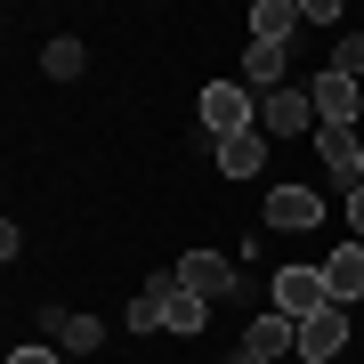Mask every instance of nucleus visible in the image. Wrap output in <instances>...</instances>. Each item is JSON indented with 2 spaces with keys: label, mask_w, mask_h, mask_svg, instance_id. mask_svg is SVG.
I'll list each match as a JSON object with an SVG mask.
<instances>
[{
  "label": "nucleus",
  "mask_w": 364,
  "mask_h": 364,
  "mask_svg": "<svg viewBox=\"0 0 364 364\" xmlns=\"http://www.w3.org/2000/svg\"><path fill=\"white\" fill-rule=\"evenodd\" d=\"M308 146H316V162H324L332 178H340V186H348V195H356V162H364V130H316Z\"/></svg>",
  "instance_id": "nucleus-9"
},
{
  "label": "nucleus",
  "mask_w": 364,
  "mask_h": 364,
  "mask_svg": "<svg viewBox=\"0 0 364 364\" xmlns=\"http://www.w3.org/2000/svg\"><path fill=\"white\" fill-rule=\"evenodd\" d=\"M243 90L251 97L284 90V49H275V41H251V49H243Z\"/></svg>",
  "instance_id": "nucleus-14"
},
{
  "label": "nucleus",
  "mask_w": 364,
  "mask_h": 364,
  "mask_svg": "<svg viewBox=\"0 0 364 364\" xmlns=\"http://www.w3.org/2000/svg\"><path fill=\"white\" fill-rule=\"evenodd\" d=\"M203 324H210V299H203V291H186L178 275H170V291H162V332H170V340H195Z\"/></svg>",
  "instance_id": "nucleus-10"
},
{
  "label": "nucleus",
  "mask_w": 364,
  "mask_h": 364,
  "mask_svg": "<svg viewBox=\"0 0 364 364\" xmlns=\"http://www.w3.org/2000/svg\"><path fill=\"white\" fill-rule=\"evenodd\" d=\"M316 130H324V122H316V97H308V90H291V81H284V90L259 97V138L284 146V138H316Z\"/></svg>",
  "instance_id": "nucleus-2"
},
{
  "label": "nucleus",
  "mask_w": 364,
  "mask_h": 364,
  "mask_svg": "<svg viewBox=\"0 0 364 364\" xmlns=\"http://www.w3.org/2000/svg\"><path fill=\"white\" fill-rule=\"evenodd\" d=\"M227 364H267V356H251V348H235V356H227Z\"/></svg>",
  "instance_id": "nucleus-21"
},
{
  "label": "nucleus",
  "mask_w": 364,
  "mask_h": 364,
  "mask_svg": "<svg viewBox=\"0 0 364 364\" xmlns=\"http://www.w3.org/2000/svg\"><path fill=\"white\" fill-rule=\"evenodd\" d=\"M291 25H308V16H299V0H259V9H251V41H275V49H284Z\"/></svg>",
  "instance_id": "nucleus-15"
},
{
  "label": "nucleus",
  "mask_w": 364,
  "mask_h": 364,
  "mask_svg": "<svg viewBox=\"0 0 364 364\" xmlns=\"http://www.w3.org/2000/svg\"><path fill=\"white\" fill-rule=\"evenodd\" d=\"M259 219L284 227V235H308V227H324V195H316V186H275Z\"/></svg>",
  "instance_id": "nucleus-5"
},
{
  "label": "nucleus",
  "mask_w": 364,
  "mask_h": 364,
  "mask_svg": "<svg viewBox=\"0 0 364 364\" xmlns=\"http://www.w3.org/2000/svg\"><path fill=\"white\" fill-rule=\"evenodd\" d=\"M9 364H65V356H57V348H16Z\"/></svg>",
  "instance_id": "nucleus-20"
},
{
  "label": "nucleus",
  "mask_w": 364,
  "mask_h": 364,
  "mask_svg": "<svg viewBox=\"0 0 364 364\" xmlns=\"http://www.w3.org/2000/svg\"><path fill=\"white\" fill-rule=\"evenodd\" d=\"M308 97H316V122L324 130H364V81H348V73H316L308 81Z\"/></svg>",
  "instance_id": "nucleus-3"
},
{
  "label": "nucleus",
  "mask_w": 364,
  "mask_h": 364,
  "mask_svg": "<svg viewBox=\"0 0 364 364\" xmlns=\"http://www.w3.org/2000/svg\"><path fill=\"white\" fill-rule=\"evenodd\" d=\"M81 65H90V49H81V41H49V49H41V73H49V81H73Z\"/></svg>",
  "instance_id": "nucleus-17"
},
{
  "label": "nucleus",
  "mask_w": 364,
  "mask_h": 364,
  "mask_svg": "<svg viewBox=\"0 0 364 364\" xmlns=\"http://www.w3.org/2000/svg\"><path fill=\"white\" fill-rule=\"evenodd\" d=\"M243 348H251V356H267V364L284 356V348L299 356V324H291L284 308H267V316H251V324H243Z\"/></svg>",
  "instance_id": "nucleus-11"
},
{
  "label": "nucleus",
  "mask_w": 364,
  "mask_h": 364,
  "mask_svg": "<svg viewBox=\"0 0 364 364\" xmlns=\"http://www.w3.org/2000/svg\"><path fill=\"white\" fill-rule=\"evenodd\" d=\"M332 73L364 81V33H340V41H332Z\"/></svg>",
  "instance_id": "nucleus-18"
},
{
  "label": "nucleus",
  "mask_w": 364,
  "mask_h": 364,
  "mask_svg": "<svg viewBox=\"0 0 364 364\" xmlns=\"http://www.w3.org/2000/svg\"><path fill=\"white\" fill-rule=\"evenodd\" d=\"M41 340H57V356H90L105 340V324L97 316H73V308H41Z\"/></svg>",
  "instance_id": "nucleus-7"
},
{
  "label": "nucleus",
  "mask_w": 364,
  "mask_h": 364,
  "mask_svg": "<svg viewBox=\"0 0 364 364\" xmlns=\"http://www.w3.org/2000/svg\"><path fill=\"white\" fill-rule=\"evenodd\" d=\"M267 154H275V138H259V130L219 138V178H259V170H267Z\"/></svg>",
  "instance_id": "nucleus-12"
},
{
  "label": "nucleus",
  "mask_w": 364,
  "mask_h": 364,
  "mask_svg": "<svg viewBox=\"0 0 364 364\" xmlns=\"http://www.w3.org/2000/svg\"><path fill=\"white\" fill-rule=\"evenodd\" d=\"M162 291H170V275H146L138 299H130V332H162Z\"/></svg>",
  "instance_id": "nucleus-16"
},
{
  "label": "nucleus",
  "mask_w": 364,
  "mask_h": 364,
  "mask_svg": "<svg viewBox=\"0 0 364 364\" xmlns=\"http://www.w3.org/2000/svg\"><path fill=\"white\" fill-rule=\"evenodd\" d=\"M324 284H332V299L348 308V299H364V243H340L332 259H324Z\"/></svg>",
  "instance_id": "nucleus-13"
},
{
  "label": "nucleus",
  "mask_w": 364,
  "mask_h": 364,
  "mask_svg": "<svg viewBox=\"0 0 364 364\" xmlns=\"http://www.w3.org/2000/svg\"><path fill=\"white\" fill-rule=\"evenodd\" d=\"M275 308H284L291 324L324 316V308H332V284H324V267H275Z\"/></svg>",
  "instance_id": "nucleus-4"
},
{
  "label": "nucleus",
  "mask_w": 364,
  "mask_h": 364,
  "mask_svg": "<svg viewBox=\"0 0 364 364\" xmlns=\"http://www.w3.org/2000/svg\"><path fill=\"white\" fill-rule=\"evenodd\" d=\"M243 130H259V97L243 81H210L203 90V138H243Z\"/></svg>",
  "instance_id": "nucleus-1"
},
{
  "label": "nucleus",
  "mask_w": 364,
  "mask_h": 364,
  "mask_svg": "<svg viewBox=\"0 0 364 364\" xmlns=\"http://www.w3.org/2000/svg\"><path fill=\"white\" fill-rule=\"evenodd\" d=\"M348 243H364V186L348 195Z\"/></svg>",
  "instance_id": "nucleus-19"
},
{
  "label": "nucleus",
  "mask_w": 364,
  "mask_h": 364,
  "mask_svg": "<svg viewBox=\"0 0 364 364\" xmlns=\"http://www.w3.org/2000/svg\"><path fill=\"white\" fill-rule=\"evenodd\" d=\"M356 186H364V162H356Z\"/></svg>",
  "instance_id": "nucleus-22"
},
{
  "label": "nucleus",
  "mask_w": 364,
  "mask_h": 364,
  "mask_svg": "<svg viewBox=\"0 0 364 364\" xmlns=\"http://www.w3.org/2000/svg\"><path fill=\"white\" fill-rule=\"evenodd\" d=\"M299 356H308V364L348 356V308H340V299H332L324 316H308V324H299Z\"/></svg>",
  "instance_id": "nucleus-6"
},
{
  "label": "nucleus",
  "mask_w": 364,
  "mask_h": 364,
  "mask_svg": "<svg viewBox=\"0 0 364 364\" xmlns=\"http://www.w3.org/2000/svg\"><path fill=\"white\" fill-rule=\"evenodd\" d=\"M170 275H178L186 291H203V299H227L235 291V259H227V251H186Z\"/></svg>",
  "instance_id": "nucleus-8"
}]
</instances>
